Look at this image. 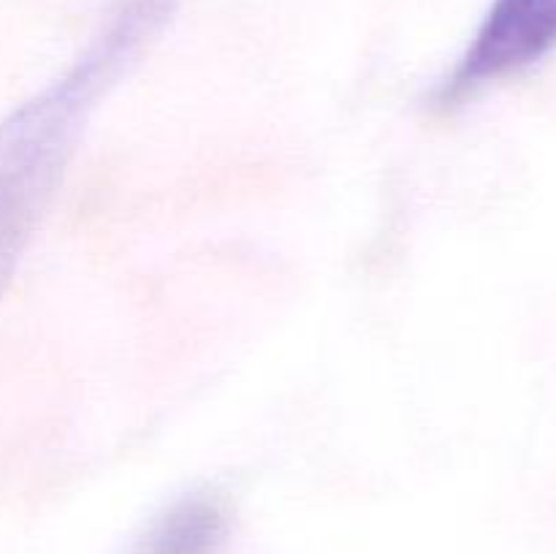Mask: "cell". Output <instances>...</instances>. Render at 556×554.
Returning a JSON list of instances; mask_svg holds the SVG:
<instances>
[{
	"mask_svg": "<svg viewBox=\"0 0 556 554\" xmlns=\"http://www.w3.org/2000/svg\"><path fill=\"white\" fill-rule=\"evenodd\" d=\"M556 49V0H492L470 47L434 87V106L454 109Z\"/></svg>",
	"mask_w": 556,
	"mask_h": 554,
	"instance_id": "7a4b0ae2",
	"label": "cell"
},
{
	"mask_svg": "<svg viewBox=\"0 0 556 554\" xmlns=\"http://www.w3.org/2000/svg\"><path fill=\"white\" fill-rule=\"evenodd\" d=\"M177 0H112L79 58L0 119V297L14 280L98 101L130 71Z\"/></svg>",
	"mask_w": 556,
	"mask_h": 554,
	"instance_id": "6da1fadb",
	"label": "cell"
},
{
	"mask_svg": "<svg viewBox=\"0 0 556 554\" xmlns=\"http://www.w3.org/2000/svg\"><path fill=\"white\" fill-rule=\"evenodd\" d=\"M231 530V508L215 492L174 500L147 525L134 554H217Z\"/></svg>",
	"mask_w": 556,
	"mask_h": 554,
	"instance_id": "3957f363",
	"label": "cell"
}]
</instances>
